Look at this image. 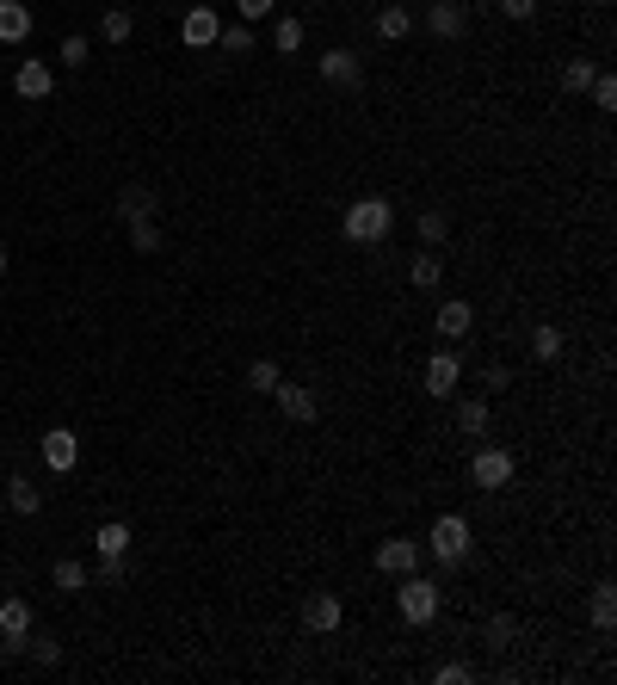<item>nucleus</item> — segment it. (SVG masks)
<instances>
[{
    "label": "nucleus",
    "mask_w": 617,
    "mask_h": 685,
    "mask_svg": "<svg viewBox=\"0 0 617 685\" xmlns=\"http://www.w3.org/2000/svg\"><path fill=\"white\" fill-rule=\"evenodd\" d=\"M7 507H13L19 519H38V513H44V494H38V482H31V476H13V482H7Z\"/></svg>",
    "instance_id": "obj_19"
},
{
    "label": "nucleus",
    "mask_w": 617,
    "mask_h": 685,
    "mask_svg": "<svg viewBox=\"0 0 617 685\" xmlns=\"http://www.w3.org/2000/svg\"><path fill=\"white\" fill-rule=\"evenodd\" d=\"M611 624H617V587L599 581L593 587V630H611Z\"/></svg>",
    "instance_id": "obj_29"
},
{
    "label": "nucleus",
    "mask_w": 617,
    "mask_h": 685,
    "mask_svg": "<svg viewBox=\"0 0 617 685\" xmlns=\"http://www.w3.org/2000/svg\"><path fill=\"white\" fill-rule=\"evenodd\" d=\"M303 38H309L303 19H278V31H272V44H278L284 56H297V50H303Z\"/></svg>",
    "instance_id": "obj_33"
},
{
    "label": "nucleus",
    "mask_w": 617,
    "mask_h": 685,
    "mask_svg": "<svg viewBox=\"0 0 617 685\" xmlns=\"http://www.w3.org/2000/svg\"><path fill=\"white\" fill-rule=\"evenodd\" d=\"M488 420H494L488 395H463V402H457V432H469V439H482V432H488Z\"/></svg>",
    "instance_id": "obj_18"
},
{
    "label": "nucleus",
    "mask_w": 617,
    "mask_h": 685,
    "mask_svg": "<svg viewBox=\"0 0 617 685\" xmlns=\"http://www.w3.org/2000/svg\"><path fill=\"white\" fill-rule=\"evenodd\" d=\"M408 31H414V13L402 7V0H389V7L377 13V38H383V44H402Z\"/></svg>",
    "instance_id": "obj_21"
},
{
    "label": "nucleus",
    "mask_w": 617,
    "mask_h": 685,
    "mask_svg": "<svg viewBox=\"0 0 617 685\" xmlns=\"http://www.w3.org/2000/svg\"><path fill=\"white\" fill-rule=\"evenodd\" d=\"M31 38V7L25 0H0V44H25Z\"/></svg>",
    "instance_id": "obj_17"
},
{
    "label": "nucleus",
    "mask_w": 617,
    "mask_h": 685,
    "mask_svg": "<svg viewBox=\"0 0 617 685\" xmlns=\"http://www.w3.org/2000/svg\"><path fill=\"white\" fill-rule=\"evenodd\" d=\"M513 642H519V618H513V611H494V618L482 624V648H494V655H506Z\"/></svg>",
    "instance_id": "obj_20"
},
{
    "label": "nucleus",
    "mask_w": 617,
    "mask_h": 685,
    "mask_svg": "<svg viewBox=\"0 0 617 685\" xmlns=\"http://www.w3.org/2000/svg\"><path fill=\"white\" fill-rule=\"evenodd\" d=\"M340 229H346L352 247H383L389 229H395V204H389V198H352Z\"/></svg>",
    "instance_id": "obj_1"
},
{
    "label": "nucleus",
    "mask_w": 617,
    "mask_h": 685,
    "mask_svg": "<svg viewBox=\"0 0 617 685\" xmlns=\"http://www.w3.org/2000/svg\"><path fill=\"white\" fill-rule=\"evenodd\" d=\"M19 648H25V655L38 661V667H56V661H62V642H56V636H25Z\"/></svg>",
    "instance_id": "obj_32"
},
{
    "label": "nucleus",
    "mask_w": 617,
    "mask_h": 685,
    "mask_svg": "<svg viewBox=\"0 0 617 685\" xmlns=\"http://www.w3.org/2000/svg\"><path fill=\"white\" fill-rule=\"evenodd\" d=\"M439 605H445V587L439 581H426V574H402V587H395V611H402L408 624H432L439 618Z\"/></svg>",
    "instance_id": "obj_3"
},
{
    "label": "nucleus",
    "mask_w": 617,
    "mask_h": 685,
    "mask_svg": "<svg viewBox=\"0 0 617 685\" xmlns=\"http://www.w3.org/2000/svg\"><path fill=\"white\" fill-rule=\"evenodd\" d=\"M426 31L439 44H457L469 31V7H463V0H432V7H426Z\"/></svg>",
    "instance_id": "obj_7"
},
{
    "label": "nucleus",
    "mask_w": 617,
    "mask_h": 685,
    "mask_svg": "<svg viewBox=\"0 0 617 685\" xmlns=\"http://www.w3.org/2000/svg\"><path fill=\"white\" fill-rule=\"evenodd\" d=\"M130 544H136V537H130L124 519H105V525L93 531V550H99V556H130Z\"/></svg>",
    "instance_id": "obj_22"
},
{
    "label": "nucleus",
    "mask_w": 617,
    "mask_h": 685,
    "mask_svg": "<svg viewBox=\"0 0 617 685\" xmlns=\"http://www.w3.org/2000/svg\"><path fill=\"white\" fill-rule=\"evenodd\" d=\"M469 544H476V531H469V519H463V513H439V519H432V537H426L432 562L463 568V562H469Z\"/></svg>",
    "instance_id": "obj_2"
},
{
    "label": "nucleus",
    "mask_w": 617,
    "mask_h": 685,
    "mask_svg": "<svg viewBox=\"0 0 617 685\" xmlns=\"http://www.w3.org/2000/svg\"><path fill=\"white\" fill-rule=\"evenodd\" d=\"M25 636H31V605L25 599H7V605H0V642L19 648Z\"/></svg>",
    "instance_id": "obj_16"
},
{
    "label": "nucleus",
    "mask_w": 617,
    "mask_h": 685,
    "mask_svg": "<svg viewBox=\"0 0 617 685\" xmlns=\"http://www.w3.org/2000/svg\"><path fill=\"white\" fill-rule=\"evenodd\" d=\"M506 383H513V371H506V365H488V371H482V389H494V395H500Z\"/></svg>",
    "instance_id": "obj_41"
},
{
    "label": "nucleus",
    "mask_w": 617,
    "mask_h": 685,
    "mask_svg": "<svg viewBox=\"0 0 617 685\" xmlns=\"http://www.w3.org/2000/svg\"><path fill=\"white\" fill-rule=\"evenodd\" d=\"M56 56H62V68H87V56H93V50H87V38L75 31V38H62V50H56Z\"/></svg>",
    "instance_id": "obj_36"
},
{
    "label": "nucleus",
    "mask_w": 617,
    "mask_h": 685,
    "mask_svg": "<svg viewBox=\"0 0 617 685\" xmlns=\"http://www.w3.org/2000/svg\"><path fill=\"white\" fill-rule=\"evenodd\" d=\"M93 581H99V587H118V581H124V556H99Z\"/></svg>",
    "instance_id": "obj_39"
},
{
    "label": "nucleus",
    "mask_w": 617,
    "mask_h": 685,
    "mask_svg": "<svg viewBox=\"0 0 617 685\" xmlns=\"http://www.w3.org/2000/svg\"><path fill=\"white\" fill-rule=\"evenodd\" d=\"M531 358H537V365H556V358H562V328H556V321H537V328H531Z\"/></svg>",
    "instance_id": "obj_23"
},
{
    "label": "nucleus",
    "mask_w": 617,
    "mask_h": 685,
    "mask_svg": "<svg viewBox=\"0 0 617 685\" xmlns=\"http://www.w3.org/2000/svg\"><path fill=\"white\" fill-rule=\"evenodd\" d=\"M38 457L50 463L56 476H68V470H75V463H81V439H75V432H68V426H50L44 439H38Z\"/></svg>",
    "instance_id": "obj_8"
},
{
    "label": "nucleus",
    "mask_w": 617,
    "mask_h": 685,
    "mask_svg": "<svg viewBox=\"0 0 617 685\" xmlns=\"http://www.w3.org/2000/svg\"><path fill=\"white\" fill-rule=\"evenodd\" d=\"M346 624V605H340V593H309L303 599V630H315V636H334Z\"/></svg>",
    "instance_id": "obj_9"
},
{
    "label": "nucleus",
    "mask_w": 617,
    "mask_h": 685,
    "mask_svg": "<svg viewBox=\"0 0 617 685\" xmlns=\"http://www.w3.org/2000/svg\"><path fill=\"white\" fill-rule=\"evenodd\" d=\"M414 229H420V247H445V241H451V216H445V210H420Z\"/></svg>",
    "instance_id": "obj_26"
},
{
    "label": "nucleus",
    "mask_w": 617,
    "mask_h": 685,
    "mask_svg": "<svg viewBox=\"0 0 617 685\" xmlns=\"http://www.w3.org/2000/svg\"><path fill=\"white\" fill-rule=\"evenodd\" d=\"M130 247H136V254H161V223H155V216H136V223H130Z\"/></svg>",
    "instance_id": "obj_30"
},
{
    "label": "nucleus",
    "mask_w": 617,
    "mask_h": 685,
    "mask_svg": "<svg viewBox=\"0 0 617 685\" xmlns=\"http://www.w3.org/2000/svg\"><path fill=\"white\" fill-rule=\"evenodd\" d=\"M216 50H253V25H223V31H216Z\"/></svg>",
    "instance_id": "obj_35"
},
{
    "label": "nucleus",
    "mask_w": 617,
    "mask_h": 685,
    "mask_svg": "<svg viewBox=\"0 0 617 685\" xmlns=\"http://www.w3.org/2000/svg\"><path fill=\"white\" fill-rule=\"evenodd\" d=\"M50 581H56V593H87V587H93V574H87V562L62 556V562L50 568Z\"/></svg>",
    "instance_id": "obj_24"
},
{
    "label": "nucleus",
    "mask_w": 617,
    "mask_h": 685,
    "mask_svg": "<svg viewBox=\"0 0 617 685\" xmlns=\"http://www.w3.org/2000/svg\"><path fill=\"white\" fill-rule=\"evenodd\" d=\"M321 81L328 87H340V93H358L365 87V62H358V50H321Z\"/></svg>",
    "instance_id": "obj_6"
},
{
    "label": "nucleus",
    "mask_w": 617,
    "mask_h": 685,
    "mask_svg": "<svg viewBox=\"0 0 617 685\" xmlns=\"http://www.w3.org/2000/svg\"><path fill=\"white\" fill-rule=\"evenodd\" d=\"M568 7H580V0H568Z\"/></svg>",
    "instance_id": "obj_43"
},
{
    "label": "nucleus",
    "mask_w": 617,
    "mask_h": 685,
    "mask_svg": "<svg viewBox=\"0 0 617 685\" xmlns=\"http://www.w3.org/2000/svg\"><path fill=\"white\" fill-rule=\"evenodd\" d=\"M303 7H315V0H303Z\"/></svg>",
    "instance_id": "obj_44"
},
{
    "label": "nucleus",
    "mask_w": 617,
    "mask_h": 685,
    "mask_svg": "<svg viewBox=\"0 0 617 685\" xmlns=\"http://www.w3.org/2000/svg\"><path fill=\"white\" fill-rule=\"evenodd\" d=\"M432 328H439V340H469V328H476V309H469L463 297H445L439 309H432Z\"/></svg>",
    "instance_id": "obj_12"
},
{
    "label": "nucleus",
    "mask_w": 617,
    "mask_h": 685,
    "mask_svg": "<svg viewBox=\"0 0 617 685\" xmlns=\"http://www.w3.org/2000/svg\"><path fill=\"white\" fill-rule=\"evenodd\" d=\"M0 278H7V247H0Z\"/></svg>",
    "instance_id": "obj_42"
},
{
    "label": "nucleus",
    "mask_w": 617,
    "mask_h": 685,
    "mask_svg": "<svg viewBox=\"0 0 617 685\" xmlns=\"http://www.w3.org/2000/svg\"><path fill=\"white\" fill-rule=\"evenodd\" d=\"M284 383V371H278V358H253V365H247V389L253 395H272Z\"/></svg>",
    "instance_id": "obj_27"
},
{
    "label": "nucleus",
    "mask_w": 617,
    "mask_h": 685,
    "mask_svg": "<svg viewBox=\"0 0 617 685\" xmlns=\"http://www.w3.org/2000/svg\"><path fill=\"white\" fill-rule=\"evenodd\" d=\"M420 562H426V544H414V537H383L377 544V574H389V581L414 574Z\"/></svg>",
    "instance_id": "obj_5"
},
{
    "label": "nucleus",
    "mask_w": 617,
    "mask_h": 685,
    "mask_svg": "<svg viewBox=\"0 0 617 685\" xmlns=\"http://www.w3.org/2000/svg\"><path fill=\"white\" fill-rule=\"evenodd\" d=\"M494 7H500L506 19H513V25H525V19H537V7H543V0H494Z\"/></svg>",
    "instance_id": "obj_38"
},
{
    "label": "nucleus",
    "mask_w": 617,
    "mask_h": 685,
    "mask_svg": "<svg viewBox=\"0 0 617 685\" xmlns=\"http://www.w3.org/2000/svg\"><path fill=\"white\" fill-rule=\"evenodd\" d=\"M130 31H136V19H130L124 7H112V13L99 19V38H105V44H130Z\"/></svg>",
    "instance_id": "obj_31"
},
{
    "label": "nucleus",
    "mask_w": 617,
    "mask_h": 685,
    "mask_svg": "<svg viewBox=\"0 0 617 685\" xmlns=\"http://www.w3.org/2000/svg\"><path fill=\"white\" fill-rule=\"evenodd\" d=\"M593 75H599V62H593V56H574V62L562 68V87H568V93H580V99H587Z\"/></svg>",
    "instance_id": "obj_28"
},
{
    "label": "nucleus",
    "mask_w": 617,
    "mask_h": 685,
    "mask_svg": "<svg viewBox=\"0 0 617 685\" xmlns=\"http://www.w3.org/2000/svg\"><path fill=\"white\" fill-rule=\"evenodd\" d=\"M118 216H124V223H136V216H155V192H149V186H124V192H118Z\"/></svg>",
    "instance_id": "obj_25"
},
{
    "label": "nucleus",
    "mask_w": 617,
    "mask_h": 685,
    "mask_svg": "<svg viewBox=\"0 0 617 685\" xmlns=\"http://www.w3.org/2000/svg\"><path fill=\"white\" fill-rule=\"evenodd\" d=\"M278 7V0H235V13H241V25H253V19H266Z\"/></svg>",
    "instance_id": "obj_40"
},
{
    "label": "nucleus",
    "mask_w": 617,
    "mask_h": 685,
    "mask_svg": "<svg viewBox=\"0 0 617 685\" xmlns=\"http://www.w3.org/2000/svg\"><path fill=\"white\" fill-rule=\"evenodd\" d=\"M272 395H278V408H284V420H297V426H309V420L321 414V402H315V389H303V383H290V377H284V383H278Z\"/></svg>",
    "instance_id": "obj_13"
},
{
    "label": "nucleus",
    "mask_w": 617,
    "mask_h": 685,
    "mask_svg": "<svg viewBox=\"0 0 617 685\" xmlns=\"http://www.w3.org/2000/svg\"><path fill=\"white\" fill-rule=\"evenodd\" d=\"M457 377H463V365H457V352H432V358H426V371H420L426 395H451V389H457Z\"/></svg>",
    "instance_id": "obj_14"
},
{
    "label": "nucleus",
    "mask_w": 617,
    "mask_h": 685,
    "mask_svg": "<svg viewBox=\"0 0 617 685\" xmlns=\"http://www.w3.org/2000/svg\"><path fill=\"white\" fill-rule=\"evenodd\" d=\"M513 476H519V457L506 445H476V457H469V482H476L482 494H500Z\"/></svg>",
    "instance_id": "obj_4"
},
{
    "label": "nucleus",
    "mask_w": 617,
    "mask_h": 685,
    "mask_svg": "<svg viewBox=\"0 0 617 685\" xmlns=\"http://www.w3.org/2000/svg\"><path fill=\"white\" fill-rule=\"evenodd\" d=\"M469 679H476V667H469V661H445L439 673H432V685H469Z\"/></svg>",
    "instance_id": "obj_37"
},
{
    "label": "nucleus",
    "mask_w": 617,
    "mask_h": 685,
    "mask_svg": "<svg viewBox=\"0 0 617 685\" xmlns=\"http://www.w3.org/2000/svg\"><path fill=\"white\" fill-rule=\"evenodd\" d=\"M587 99L599 105V112H617V81L605 75V68H599V75H593V87H587Z\"/></svg>",
    "instance_id": "obj_34"
},
{
    "label": "nucleus",
    "mask_w": 617,
    "mask_h": 685,
    "mask_svg": "<svg viewBox=\"0 0 617 685\" xmlns=\"http://www.w3.org/2000/svg\"><path fill=\"white\" fill-rule=\"evenodd\" d=\"M216 31H223V13H216V7H192L186 19H179L186 50H216Z\"/></svg>",
    "instance_id": "obj_11"
},
{
    "label": "nucleus",
    "mask_w": 617,
    "mask_h": 685,
    "mask_svg": "<svg viewBox=\"0 0 617 685\" xmlns=\"http://www.w3.org/2000/svg\"><path fill=\"white\" fill-rule=\"evenodd\" d=\"M13 93H19V99H50V93H56V68L38 62V56H25V62L13 68Z\"/></svg>",
    "instance_id": "obj_10"
},
{
    "label": "nucleus",
    "mask_w": 617,
    "mask_h": 685,
    "mask_svg": "<svg viewBox=\"0 0 617 685\" xmlns=\"http://www.w3.org/2000/svg\"><path fill=\"white\" fill-rule=\"evenodd\" d=\"M439 278H445V254L439 247H420V254L408 260V284L414 291H439Z\"/></svg>",
    "instance_id": "obj_15"
}]
</instances>
